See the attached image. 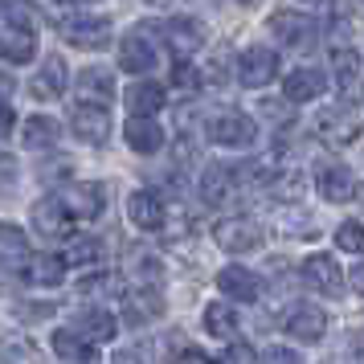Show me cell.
<instances>
[{
    "mask_svg": "<svg viewBox=\"0 0 364 364\" xmlns=\"http://www.w3.org/2000/svg\"><path fill=\"white\" fill-rule=\"evenodd\" d=\"M287 331H291L295 340H303V344H319L323 331H328V311L315 307V303H299V307H291V315H287Z\"/></svg>",
    "mask_w": 364,
    "mask_h": 364,
    "instance_id": "9",
    "label": "cell"
},
{
    "mask_svg": "<svg viewBox=\"0 0 364 364\" xmlns=\"http://www.w3.org/2000/svg\"><path fill=\"white\" fill-rule=\"evenodd\" d=\"M213 237L225 254H250V250L262 246V230H258V221H250V217H225V221H217Z\"/></svg>",
    "mask_w": 364,
    "mask_h": 364,
    "instance_id": "1",
    "label": "cell"
},
{
    "mask_svg": "<svg viewBox=\"0 0 364 364\" xmlns=\"http://www.w3.org/2000/svg\"><path fill=\"white\" fill-rule=\"evenodd\" d=\"M111 364H144V360H139L135 352H115V360H111Z\"/></svg>",
    "mask_w": 364,
    "mask_h": 364,
    "instance_id": "45",
    "label": "cell"
},
{
    "mask_svg": "<svg viewBox=\"0 0 364 364\" xmlns=\"http://www.w3.org/2000/svg\"><path fill=\"white\" fill-rule=\"evenodd\" d=\"M221 364H254V352H250V344H230L225 348V356H221Z\"/></svg>",
    "mask_w": 364,
    "mask_h": 364,
    "instance_id": "39",
    "label": "cell"
},
{
    "mask_svg": "<svg viewBox=\"0 0 364 364\" xmlns=\"http://www.w3.org/2000/svg\"><path fill=\"white\" fill-rule=\"evenodd\" d=\"M0 364H46V356L33 340L13 336V340H0Z\"/></svg>",
    "mask_w": 364,
    "mask_h": 364,
    "instance_id": "30",
    "label": "cell"
},
{
    "mask_svg": "<svg viewBox=\"0 0 364 364\" xmlns=\"http://www.w3.org/2000/svg\"><path fill=\"white\" fill-rule=\"evenodd\" d=\"M17 181H21L17 160H13V156H0V200L17 197Z\"/></svg>",
    "mask_w": 364,
    "mask_h": 364,
    "instance_id": "35",
    "label": "cell"
},
{
    "mask_svg": "<svg viewBox=\"0 0 364 364\" xmlns=\"http://www.w3.org/2000/svg\"><path fill=\"white\" fill-rule=\"evenodd\" d=\"M62 37H66L74 50H107V41H111V21L82 13V17H70L66 21Z\"/></svg>",
    "mask_w": 364,
    "mask_h": 364,
    "instance_id": "5",
    "label": "cell"
},
{
    "mask_svg": "<svg viewBox=\"0 0 364 364\" xmlns=\"http://www.w3.org/2000/svg\"><path fill=\"white\" fill-rule=\"evenodd\" d=\"M25 279L33 282V287H58V282L66 279V262L58 254H37L25 266Z\"/></svg>",
    "mask_w": 364,
    "mask_h": 364,
    "instance_id": "26",
    "label": "cell"
},
{
    "mask_svg": "<svg viewBox=\"0 0 364 364\" xmlns=\"http://www.w3.org/2000/svg\"><path fill=\"white\" fill-rule=\"evenodd\" d=\"M279 78V53L266 50V46H250L242 58H237V82L258 90V86H270Z\"/></svg>",
    "mask_w": 364,
    "mask_h": 364,
    "instance_id": "2",
    "label": "cell"
},
{
    "mask_svg": "<svg viewBox=\"0 0 364 364\" xmlns=\"http://www.w3.org/2000/svg\"><path fill=\"white\" fill-rule=\"evenodd\" d=\"M29 90H33L37 99H62V90H66V62L62 58H50L46 66L37 70V78L29 82Z\"/></svg>",
    "mask_w": 364,
    "mask_h": 364,
    "instance_id": "23",
    "label": "cell"
},
{
    "mask_svg": "<svg viewBox=\"0 0 364 364\" xmlns=\"http://www.w3.org/2000/svg\"><path fill=\"white\" fill-rule=\"evenodd\" d=\"M119 66L127 70V74H148L156 66V46L148 41L144 29H135V33L123 37V46H119Z\"/></svg>",
    "mask_w": 364,
    "mask_h": 364,
    "instance_id": "15",
    "label": "cell"
},
{
    "mask_svg": "<svg viewBox=\"0 0 364 364\" xmlns=\"http://www.w3.org/2000/svg\"><path fill=\"white\" fill-rule=\"evenodd\" d=\"M13 132V111H9V102H0V139Z\"/></svg>",
    "mask_w": 364,
    "mask_h": 364,
    "instance_id": "41",
    "label": "cell"
},
{
    "mask_svg": "<svg viewBox=\"0 0 364 364\" xmlns=\"http://www.w3.org/2000/svg\"><path fill=\"white\" fill-rule=\"evenodd\" d=\"M262 364H303V356H299L295 348H282V344H270L262 352Z\"/></svg>",
    "mask_w": 364,
    "mask_h": 364,
    "instance_id": "36",
    "label": "cell"
},
{
    "mask_svg": "<svg viewBox=\"0 0 364 364\" xmlns=\"http://www.w3.org/2000/svg\"><path fill=\"white\" fill-rule=\"evenodd\" d=\"M99 258H102V246L95 242V237H70L66 258H62V262H74V266H95Z\"/></svg>",
    "mask_w": 364,
    "mask_h": 364,
    "instance_id": "32",
    "label": "cell"
},
{
    "mask_svg": "<svg viewBox=\"0 0 364 364\" xmlns=\"http://www.w3.org/2000/svg\"><path fill=\"white\" fill-rule=\"evenodd\" d=\"M172 82L181 86V90H197V86H200V74L188 66V62H181V66L172 70Z\"/></svg>",
    "mask_w": 364,
    "mask_h": 364,
    "instance_id": "38",
    "label": "cell"
},
{
    "mask_svg": "<svg viewBox=\"0 0 364 364\" xmlns=\"http://www.w3.org/2000/svg\"><path fill=\"white\" fill-rule=\"evenodd\" d=\"M78 99L82 107H107L115 99V74L107 66H86L78 74Z\"/></svg>",
    "mask_w": 364,
    "mask_h": 364,
    "instance_id": "11",
    "label": "cell"
},
{
    "mask_svg": "<svg viewBox=\"0 0 364 364\" xmlns=\"http://www.w3.org/2000/svg\"><path fill=\"white\" fill-rule=\"evenodd\" d=\"M331 66H336V78H340V82H352V78L360 74V53L336 46V50H331Z\"/></svg>",
    "mask_w": 364,
    "mask_h": 364,
    "instance_id": "34",
    "label": "cell"
},
{
    "mask_svg": "<svg viewBox=\"0 0 364 364\" xmlns=\"http://www.w3.org/2000/svg\"><path fill=\"white\" fill-rule=\"evenodd\" d=\"M176 364H213V360H209V356H200L197 348H184L181 360H176Z\"/></svg>",
    "mask_w": 364,
    "mask_h": 364,
    "instance_id": "40",
    "label": "cell"
},
{
    "mask_svg": "<svg viewBox=\"0 0 364 364\" xmlns=\"http://www.w3.org/2000/svg\"><path fill=\"white\" fill-rule=\"evenodd\" d=\"M62 205L70 209V217H86V221H95V217L107 209V188L95 184V181L70 184L66 193H62Z\"/></svg>",
    "mask_w": 364,
    "mask_h": 364,
    "instance_id": "7",
    "label": "cell"
},
{
    "mask_svg": "<svg viewBox=\"0 0 364 364\" xmlns=\"http://www.w3.org/2000/svg\"><path fill=\"white\" fill-rule=\"evenodd\" d=\"M13 90H17V82H13L9 74H0V102H4V99H13Z\"/></svg>",
    "mask_w": 364,
    "mask_h": 364,
    "instance_id": "42",
    "label": "cell"
},
{
    "mask_svg": "<svg viewBox=\"0 0 364 364\" xmlns=\"http://www.w3.org/2000/svg\"><path fill=\"white\" fill-rule=\"evenodd\" d=\"M53 352H58L62 360H70V364H90V360H99V356H95V344H90V340H82L74 328L53 331Z\"/></svg>",
    "mask_w": 364,
    "mask_h": 364,
    "instance_id": "25",
    "label": "cell"
},
{
    "mask_svg": "<svg viewBox=\"0 0 364 364\" xmlns=\"http://www.w3.org/2000/svg\"><path fill=\"white\" fill-rule=\"evenodd\" d=\"M303 282L311 291H319V295H340L344 274H340V266H336L331 254H311V258H303Z\"/></svg>",
    "mask_w": 364,
    "mask_h": 364,
    "instance_id": "10",
    "label": "cell"
},
{
    "mask_svg": "<svg viewBox=\"0 0 364 364\" xmlns=\"http://www.w3.org/2000/svg\"><path fill=\"white\" fill-rule=\"evenodd\" d=\"M270 188H274V193H279L282 200H295V197H303V176H299V172H291V176L274 181Z\"/></svg>",
    "mask_w": 364,
    "mask_h": 364,
    "instance_id": "37",
    "label": "cell"
},
{
    "mask_svg": "<svg viewBox=\"0 0 364 364\" xmlns=\"http://www.w3.org/2000/svg\"><path fill=\"white\" fill-rule=\"evenodd\" d=\"M33 53H37L33 25H13V29H0V58H4V62L25 66V62H33Z\"/></svg>",
    "mask_w": 364,
    "mask_h": 364,
    "instance_id": "16",
    "label": "cell"
},
{
    "mask_svg": "<svg viewBox=\"0 0 364 364\" xmlns=\"http://www.w3.org/2000/svg\"><path fill=\"white\" fill-rule=\"evenodd\" d=\"M205 331L217 336V340H230L233 331H237V315H233L225 303H209V307H205Z\"/></svg>",
    "mask_w": 364,
    "mask_h": 364,
    "instance_id": "31",
    "label": "cell"
},
{
    "mask_svg": "<svg viewBox=\"0 0 364 364\" xmlns=\"http://www.w3.org/2000/svg\"><path fill=\"white\" fill-rule=\"evenodd\" d=\"M123 307H127V319H132V323H148V319H156V315L164 311V299L156 295L151 287H144V291L123 295Z\"/></svg>",
    "mask_w": 364,
    "mask_h": 364,
    "instance_id": "28",
    "label": "cell"
},
{
    "mask_svg": "<svg viewBox=\"0 0 364 364\" xmlns=\"http://www.w3.org/2000/svg\"><path fill=\"white\" fill-rule=\"evenodd\" d=\"M160 107H164V86L160 82H135L127 90V111H132V119H151Z\"/></svg>",
    "mask_w": 364,
    "mask_h": 364,
    "instance_id": "24",
    "label": "cell"
},
{
    "mask_svg": "<svg viewBox=\"0 0 364 364\" xmlns=\"http://www.w3.org/2000/svg\"><path fill=\"white\" fill-rule=\"evenodd\" d=\"M270 33L279 37L282 46H307L315 25H311V17H303L295 9H279V13H270Z\"/></svg>",
    "mask_w": 364,
    "mask_h": 364,
    "instance_id": "13",
    "label": "cell"
},
{
    "mask_svg": "<svg viewBox=\"0 0 364 364\" xmlns=\"http://www.w3.org/2000/svg\"><path fill=\"white\" fill-rule=\"evenodd\" d=\"M336 250H344V254H364V225L360 221L336 225Z\"/></svg>",
    "mask_w": 364,
    "mask_h": 364,
    "instance_id": "33",
    "label": "cell"
},
{
    "mask_svg": "<svg viewBox=\"0 0 364 364\" xmlns=\"http://www.w3.org/2000/svg\"><path fill=\"white\" fill-rule=\"evenodd\" d=\"M315 188H319V197L331 200V205H344V200L356 197V181H352V172H348L344 164H319Z\"/></svg>",
    "mask_w": 364,
    "mask_h": 364,
    "instance_id": "12",
    "label": "cell"
},
{
    "mask_svg": "<svg viewBox=\"0 0 364 364\" xmlns=\"http://www.w3.org/2000/svg\"><path fill=\"white\" fill-rule=\"evenodd\" d=\"M25 148L29 151H41V148H53L58 144V135H62V127L53 123V119H46V115H33L29 123H25Z\"/></svg>",
    "mask_w": 364,
    "mask_h": 364,
    "instance_id": "29",
    "label": "cell"
},
{
    "mask_svg": "<svg viewBox=\"0 0 364 364\" xmlns=\"http://www.w3.org/2000/svg\"><path fill=\"white\" fill-rule=\"evenodd\" d=\"M217 287H221V295L237 299V303H254V299L262 295V279L254 270H246V266H225L217 274Z\"/></svg>",
    "mask_w": 364,
    "mask_h": 364,
    "instance_id": "17",
    "label": "cell"
},
{
    "mask_svg": "<svg viewBox=\"0 0 364 364\" xmlns=\"http://www.w3.org/2000/svg\"><path fill=\"white\" fill-rule=\"evenodd\" d=\"M164 41H168V50L184 62V58H193V53L205 46V25L193 21V17H172L164 25Z\"/></svg>",
    "mask_w": 364,
    "mask_h": 364,
    "instance_id": "8",
    "label": "cell"
},
{
    "mask_svg": "<svg viewBox=\"0 0 364 364\" xmlns=\"http://www.w3.org/2000/svg\"><path fill=\"white\" fill-rule=\"evenodd\" d=\"M209 139L221 144V148H250L258 139V127L250 115H237V111H221V115L209 119Z\"/></svg>",
    "mask_w": 364,
    "mask_h": 364,
    "instance_id": "3",
    "label": "cell"
},
{
    "mask_svg": "<svg viewBox=\"0 0 364 364\" xmlns=\"http://www.w3.org/2000/svg\"><path fill=\"white\" fill-rule=\"evenodd\" d=\"M127 148H135L139 156H151V151L164 148V127L156 119H127Z\"/></svg>",
    "mask_w": 364,
    "mask_h": 364,
    "instance_id": "21",
    "label": "cell"
},
{
    "mask_svg": "<svg viewBox=\"0 0 364 364\" xmlns=\"http://www.w3.org/2000/svg\"><path fill=\"white\" fill-rule=\"evenodd\" d=\"M319 135L328 139V144H336V148H348V144H356V135H360V115L348 107V102H336V107H328L323 115H319Z\"/></svg>",
    "mask_w": 364,
    "mask_h": 364,
    "instance_id": "4",
    "label": "cell"
},
{
    "mask_svg": "<svg viewBox=\"0 0 364 364\" xmlns=\"http://www.w3.org/2000/svg\"><path fill=\"white\" fill-rule=\"evenodd\" d=\"M70 127H74V135H78L82 144L102 148L107 135H111V115H107V107H78L74 119H70Z\"/></svg>",
    "mask_w": 364,
    "mask_h": 364,
    "instance_id": "14",
    "label": "cell"
},
{
    "mask_svg": "<svg viewBox=\"0 0 364 364\" xmlns=\"http://www.w3.org/2000/svg\"><path fill=\"white\" fill-rule=\"evenodd\" d=\"M287 102H311V99H319L323 90H328V74L323 70H315V66H303V70H295L291 78H287Z\"/></svg>",
    "mask_w": 364,
    "mask_h": 364,
    "instance_id": "19",
    "label": "cell"
},
{
    "mask_svg": "<svg viewBox=\"0 0 364 364\" xmlns=\"http://www.w3.org/2000/svg\"><path fill=\"white\" fill-rule=\"evenodd\" d=\"M74 331L82 336V340H90V344H107V340H115V315L102 311V307H86V311H78V319H74Z\"/></svg>",
    "mask_w": 364,
    "mask_h": 364,
    "instance_id": "20",
    "label": "cell"
},
{
    "mask_svg": "<svg viewBox=\"0 0 364 364\" xmlns=\"http://www.w3.org/2000/svg\"><path fill=\"white\" fill-rule=\"evenodd\" d=\"M21 319H41V315H50V307H17Z\"/></svg>",
    "mask_w": 364,
    "mask_h": 364,
    "instance_id": "43",
    "label": "cell"
},
{
    "mask_svg": "<svg viewBox=\"0 0 364 364\" xmlns=\"http://www.w3.org/2000/svg\"><path fill=\"white\" fill-rule=\"evenodd\" d=\"M25 258H29V237H25V230L13 225V221H0V262L17 266Z\"/></svg>",
    "mask_w": 364,
    "mask_h": 364,
    "instance_id": "27",
    "label": "cell"
},
{
    "mask_svg": "<svg viewBox=\"0 0 364 364\" xmlns=\"http://www.w3.org/2000/svg\"><path fill=\"white\" fill-rule=\"evenodd\" d=\"M352 287H356V295H364V262L352 270Z\"/></svg>",
    "mask_w": 364,
    "mask_h": 364,
    "instance_id": "44",
    "label": "cell"
},
{
    "mask_svg": "<svg viewBox=\"0 0 364 364\" xmlns=\"http://www.w3.org/2000/svg\"><path fill=\"white\" fill-rule=\"evenodd\" d=\"M233 184H237L233 168L209 164L205 168V176H200V200H205V205H221V200L233 197Z\"/></svg>",
    "mask_w": 364,
    "mask_h": 364,
    "instance_id": "22",
    "label": "cell"
},
{
    "mask_svg": "<svg viewBox=\"0 0 364 364\" xmlns=\"http://www.w3.org/2000/svg\"><path fill=\"white\" fill-rule=\"evenodd\" d=\"M70 225H74V217H70V209L62 205V197H41L33 205V230L41 233V237H50V242L70 237Z\"/></svg>",
    "mask_w": 364,
    "mask_h": 364,
    "instance_id": "6",
    "label": "cell"
},
{
    "mask_svg": "<svg viewBox=\"0 0 364 364\" xmlns=\"http://www.w3.org/2000/svg\"><path fill=\"white\" fill-rule=\"evenodd\" d=\"M127 217H132L135 230H160L164 225V200L156 197V193H148V188H139V193H132L127 197Z\"/></svg>",
    "mask_w": 364,
    "mask_h": 364,
    "instance_id": "18",
    "label": "cell"
}]
</instances>
